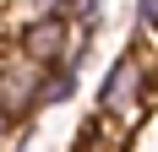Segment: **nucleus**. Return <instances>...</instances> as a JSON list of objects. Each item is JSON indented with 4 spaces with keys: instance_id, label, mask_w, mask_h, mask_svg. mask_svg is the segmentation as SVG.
<instances>
[{
    "instance_id": "f257e3e1",
    "label": "nucleus",
    "mask_w": 158,
    "mask_h": 152,
    "mask_svg": "<svg viewBox=\"0 0 158 152\" xmlns=\"http://www.w3.org/2000/svg\"><path fill=\"white\" fill-rule=\"evenodd\" d=\"M142 87H147V71L136 54H120L104 76V92H98V114L104 120H131L142 109Z\"/></svg>"
},
{
    "instance_id": "f03ea898",
    "label": "nucleus",
    "mask_w": 158,
    "mask_h": 152,
    "mask_svg": "<svg viewBox=\"0 0 158 152\" xmlns=\"http://www.w3.org/2000/svg\"><path fill=\"white\" fill-rule=\"evenodd\" d=\"M38 65H27L22 54H6L0 60V120H27L33 109H38Z\"/></svg>"
},
{
    "instance_id": "0eeeda50",
    "label": "nucleus",
    "mask_w": 158,
    "mask_h": 152,
    "mask_svg": "<svg viewBox=\"0 0 158 152\" xmlns=\"http://www.w3.org/2000/svg\"><path fill=\"white\" fill-rule=\"evenodd\" d=\"M6 130H11V125H6V120H0V141H6Z\"/></svg>"
},
{
    "instance_id": "20e7f679",
    "label": "nucleus",
    "mask_w": 158,
    "mask_h": 152,
    "mask_svg": "<svg viewBox=\"0 0 158 152\" xmlns=\"http://www.w3.org/2000/svg\"><path fill=\"white\" fill-rule=\"evenodd\" d=\"M98 11H104V0H60V11H55V16H60L65 27H87Z\"/></svg>"
},
{
    "instance_id": "7ed1b4c3",
    "label": "nucleus",
    "mask_w": 158,
    "mask_h": 152,
    "mask_svg": "<svg viewBox=\"0 0 158 152\" xmlns=\"http://www.w3.org/2000/svg\"><path fill=\"white\" fill-rule=\"evenodd\" d=\"M65 49H71V27H65L60 16H27V27L16 38V54L38 71L49 65H65Z\"/></svg>"
},
{
    "instance_id": "39448f33",
    "label": "nucleus",
    "mask_w": 158,
    "mask_h": 152,
    "mask_svg": "<svg viewBox=\"0 0 158 152\" xmlns=\"http://www.w3.org/2000/svg\"><path fill=\"white\" fill-rule=\"evenodd\" d=\"M136 22L147 33H158V0H136Z\"/></svg>"
},
{
    "instance_id": "423d86ee",
    "label": "nucleus",
    "mask_w": 158,
    "mask_h": 152,
    "mask_svg": "<svg viewBox=\"0 0 158 152\" xmlns=\"http://www.w3.org/2000/svg\"><path fill=\"white\" fill-rule=\"evenodd\" d=\"M16 6H22L27 16H55L60 11V0H16Z\"/></svg>"
}]
</instances>
